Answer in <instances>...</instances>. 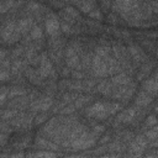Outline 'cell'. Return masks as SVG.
<instances>
[{
	"label": "cell",
	"instance_id": "obj_4",
	"mask_svg": "<svg viewBox=\"0 0 158 158\" xmlns=\"http://www.w3.org/2000/svg\"><path fill=\"white\" fill-rule=\"evenodd\" d=\"M64 58H65V63L69 68L72 69H77V70H81V60H80V56L78 53V49L75 48L74 44H70L65 48L64 52Z\"/></svg>",
	"mask_w": 158,
	"mask_h": 158
},
{
	"label": "cell",
	"instance_id": "obj_24",
	"mask_svg": "<svg viewBox=\"0 0 158 158\" xmlns=\"http://www.w3.org/2000/svg\"><path fill=\"white\" fill-rule=\"evenodd\" d=\"M26 91L23 88H19V86H14L10 91H9V99H14L16 96H21V95H25Z\"/></svg>",
	"mask_w": 158,
	"mask_h": 158
},
{
	"label": "cell",
	"instance_id": "obj_10",
	"mask_svg": "<svg viewBox=\"0 0 158 158\" xmlns=\"http://www.w3.org/2000/svg\"><path fill=\"white\" fill-rule=\"evenodd\" d=\"M128 53H130V56L132 57V59L136 62V63H144V62H147V56H146V53L143 52V49L141 48V47H138V46H136V44H130L128 46Z\"/></svg>",
	"mask_w": 158,
	"mask_h": 158
},
{
	"label": "cell",
	"instance_id": "obj_36",
	"mask_svg": "<svg viewBox=\"0 0 158 158\" xmlns=\"http://www.w3.org/2000/svg\"><path fill=\"white\" fill-rule=\"evenodd\" d=\"M9 91H10V89L7 90V88H5V86L1 89V104H4V102H5L6 96L9 98Z\"/></svg>",
	"mask_w": 158,
	"mask_h": 158
},
{
	"label": "cell",
	"instance_id": "obj_14",
	"mask_svg": "<svg viewBox=\"0 0 158 158\" xmlns=\"http://www.w3.org/2000/svg\"><path fill=\"white\" fill-rule=\"evenodd\" d=\"M111 81H112L114 85L120 86V85H127V84H130V83L132 81V79H131V77H130L127 73H125V72H120V73L112 75Z\"/></svg>",
	"mask_w": 158,
	"mask_h": 158
},
{
	"label": "cell",
	"instance_id": "obj_22",
	"mask_svg": "<svg viewBox=\"0 0 158 158\" xmlns=\"http://www.w3.org/2000/svg\"><path fill=\"white\" fill-rule=\"evenodd\" d=\"M25 65H26L25 62H22L21 59H15V60L12 62V65H11V72H12L14 74H17L21 69H26Z\"/></svg>",
	"mask_w": 158,
	"mask_h": 158
},
{
	"label": "cell",
	"instance_id": "obj_12",
	"mask_svg": "<svg viewBox=\"0 0 158 158\" xmlns=\"http://www.w3.org/2000/svg\"><path fill=\"white\" fill-rule=\"evenodd\" d=\"M136 115H137L136 109H135V107H130V109H126L125 111H122V112L116 117V121H117V122L128 123V122H132L133 118H136Z\"/></svg>",
	"mask_w": 158,
	"mask_h": 158
},
{
	"label": "cell",
	"instance_id": "obj_41",
	"mask_svg": "<svg viewBox=\"0 0 158 158\" xmlns=\"http://www.w3.org/2000/svg\"><path fill=\"white\" fill-rule=\"evenodd\" d=\"M104 131H105V127H104V126H101V125H100V126H95V127H94V132H95L96 135H101Z\"/></svg>",
	"mask_w": 158,
	"mask_h": 158
},
{
	"label": "cell",
	"instance_id": "obj_43",
	"mask_svg": "<svg viewBox=\"0 0 158 158\" xmlns=\"http://www.w3.org/2000/svg\"><path fill=\"white\" fill-rule=\"evenodd\" d=\"M109 139H110V136H109V135H105V136L102 137V139L99 141V143H100V144H104V143H106Z\"/></svg>",
	"mask_w": 158,
	"mask_h": 158
},
{
	"label": "cell",
	"instance_id": "obj_32",
	"mask_svg": "<svg viewBox=\"0 0 158 158\" xmlns=\"http://www.w3.org/2000/svg\"><path fill=\"white\" fill-rule=\"evenodd\" d=\"M89 16L93 17V19H96V20H99V21L102 20V14H101L98 9H94L93 11H90V12H89Z\"/></svg>",
	"mask_w": 158,
	"mask_h": 158
},
{
	"label": "cell",
	"instance_id": "obj_2",
	"mask_svg": "<svg viewBox=\"0 0 158 158\" xmlns=\"http://www.w3.org/2000/svg\"><path fill=\"white\" fill-rule=\"evenodd\" d=\"M96 138H98V135L94 131L88 132L85 130L78 138H75L70 143V147L73 149H88V148H91L96 143Z\"/></svg>",
	"mask_w": 158,
	"mask_h": 158
},
{
	"label": "cell",
	"instance_id": "obj_5",
	"mask_svg": "<svg viewBox=\"0 0 158 158\" xmlns=\"http://www.w3.org/2000/svg\"><path fill=\"white\" fill-rule=\"evenodd\" d=\"M91 67H93V73L95 77H99V78L109 77V69H107V64H106V60L104 57L95 54L93 57Z\"/></svg>",
	"mask_w": 158,
	"mask_h": 158
},
{
	"label": "cell",
	"instance_id": "obj_23",
	"mask_svg": "<svg viewBox=\"0 0 158 158\" xmlns=\"http://www.w3.org/2000/svg\"><path fill=\"white\" fill-rule=\"evenodd\" d=\"M42 30H41V27L40 26H37V25H33V27H32V30L30 31V38H32V40H40V38H42Z\"/></svg>",
	"mask_w": 158,
	"mask_h": 158
},
{
	"label": "cell",
	"instance_id": "obj_38",
	"mask_svg": "<svg viewBox=\"0 0 158 158\" xmlns=\"http://www.w3.org/2000/svg\"><path fill=\"white\" fill-rule=\"evenodd\" d=\"M27 9H28V10H31V11H36V10H38V9H40V5H38V4H36L35 1H30V2H28V5H27Z\"/></svg>",
	"mask_w": 158,
	"mask_h": 158
},
{
	"label": "cell",
	"instance_id": "obj_8",
	"mask_svg": "<svg viewBox=\"0 0 158 158\" xmlns=\"http://www.w3.org/2000/svg\"><path fill=\"white\" fill-rule=\"evenodd\" d=\"M53 105V99L52 96L49 95H46V96H42V98H37V99H33L31 101V110L32 111H47L52 107Z\"/></svg>",
	"mask_w": 158,
	"mask_h": 158
},
{
	"label": "cell",
	"instance_id": "obj_15",
	"mask_svg": "<svg viewBox=\"0 0 158 158\" xmlns=\"http://www.w3.org/2000/svg\"><path fill=\"white\" fill-rule=\"evenodd\" d=\"M115 86H116V85H114L111 80H110V81H109V80H102V81H100V83L98 84L96 89H98V91L101 93L102 95H105V96H111V94H112Z\"/></svg>",
	"mask_w": 158,
	"mask_h": 158
},
{
	"label": "cell",
	"instance_id": "obj_3",
	"mask_svg": "<svg viewBox=\"0 0 158 158\" xmlns=\"http://www.w3.org/2000/svg\"><path fill=\"white\" fill-rule=\"evenodd\" d=\"M1 36H2V42L7 43V44H12L15 42H17L21 37V33L17 30V23L9 21L2 26L1 30Z\"/></svg>",
	"mask_w": 158,
	"mask_h": 158
},
{
	"label": "cell",
	"instance_id": "obj_9",
	"mask_svg": "<svg viewBox=\"0 0 158 158\" xmlns=\"http://www.w3.org/2000/svg\"><path fill=\"white\" fill-rule=\"evenodd\" d=\"M38 72H40L42 78L54 75V69H53V65H52L51 60L47 57V53L41 54V62H40V65H38Z\"/></svg>",
	"mask_w": 158,
	"mask_h": 158
},
{
	"label": "cell",
	"instance_id": "obj_29",
	"mask_svg": "<svg viewBox=\"0 0 158 158\" xmlns=\"http://www.w3.org/2000/svg\"><path fill=\"white\" fill-rule=\"evenodd\" d=\"M158 123V118L154 115H149L144 121V127H152Z\"/></svg>",
	"mask_w": 158,
	"mask_h": 158
},
{
	"label": "cell",
	"instance_id": "obj_6",
	"mask_svg": "<svg viewBox=\"0 0 158 158\" xmlns=\"http://www.w3.org/2000/svg\"><path fill=\"white\" fill-rule=\"evenodd\" d=\"M147 148H148V139L146 138V136L138 135L137 137H135V139L130 144V154L131 156H142L144 149H147Z\"/></svg>",
	"mask_w": 158,
	"mask_h": 158
},
{
	"label": "cell",
	"instance_id": "obj_28",
	"mask_svg": "<svg viewBox=\"0 0 158 158\" xmlns=\"http://www.w3.org/2000/svg\"><path fill=\"white\" fill-rule=\"evenodd\" d=\"M64 12H65L67 15H69L72 19H74V20L79 19V12H78L74 7H72V6H67V7H64Z\"/></svg>",
	"mask_w": 158,
	"mask_h": 158
},
{
	"label": "cell",
	"instance_id": "obj_35",
	"mask_svg": "<svg viewBox=\"0 0 158 158\" xmlns=\"http://www.w3.org/2000/svg\"><path fill=\"white\" fill-rule=\"evenodd\" d=\"M23 52H25V48H23V47H17V48L14 49V52H12V57H14V58H17V57L21 56Z\"/></svg>",
	"mask_w": 158,
	"mask_h": 158
},
{
	"label": "cell",
	"instance_id": "obj_7",
	"mask_svg": "<svg viewBox=\"0 0 158 158\" xmlns=\"http://www.w3.org/2000/svg\"><path fill=\"white\" fill-rule=\"evenodd\" d=\"M44 27H46L47 33L51 37H58V35L60 33V23H59L58 17L54 14H48L46 16Z\"/></svg>",
	"mask_w": 158,
	"mask_h": 158
},
{
	"label": "cell",
	"instance_id": "obj_46",
	"mask_svg": "<svg viewBox=\"0 0 158 158\" xmlns=\"http://www.w3.org/2000/svg\"><path fill=\"white\" fill-rule=\"evenodd\" d=\"M70 1H72V2H74V4H78V2H80L81 0H70Z\"/></svg>",
	"mask_w": 158,
	"mask_h": 158
},
{
	"label": "cell",
	"instance_id": "obj_27",
	"mask_svg": "<svg viewBox=\"0 0 158 158\" xmlns=\"http://www.w3.org/2000/svg\"><path fill=\"white\" fill-rule=\"evenodd\" d=\"M17 114H19L17 110H10V109H6V110H4V112H2V120L6 121V120H9V118H12V117H15Z\"/></svg>",
	"mask_w": 158,
	"mask_h": 158
},
{
	"label": "cell",
	"instance_id": "obj_31",
	"mask_svg": "<svg viewBox=\"0 0 158 158\" xmlns=\"http://www.w3.org/2000/svg\"><path fill=\"white\" fill-rule=\"evenodd\" d=\"M75 109H77V107H75V105H68V104H67V105H65V106H64V107H63V109L59 111V114H60V115H68V114H73V112L75 111Z\"/></svg>",
	"mask_w": 158,
	"mask_h": 158
},
{
	"label": "cell",
	"instance_id": "obj_39",
	"mask_svg": "<svg viewBox=\"0 0 158 158\" xmlns=\"http://www.w3.org/2000/svg\"><path fill=\"white\" fill-rule=\"evenodd\" d=\"M149 4H151V6H152L153 12L158 15V0H151Z\"/></svg>",
	"mask_w": 158,
	"mask_h": 158
},
{
	"label": "cell",
	"instance_id": "obj_44",
	"mask_svg": "<svg viewBox=\"0 0 158 158\" xmlns=\"http://www.w3.org/2000/svg\"><path fill=\"white\" fill-rule=\"evenodd\" d=\"M73 77H74L75 79H78V78H79V79H83V78H84V75H83L81 73H79V72H73Z\"/></svg>",
	"mask_w": 158,
	"mask_h": 158
},
{
	"label": "cell",
	"instance_id": "obj_21",
	"mask_svg": "<svg viewBox=\"0 0 158 158\" xmlns=\"http://www.w3.org/2000/svg\"><path fill=\"white\" fill-rule=\"evenodd\" d=\"M144 136L148 139V142L149 141L158 139V125H154V126H152V128H149L148 131H146Z\"/></svg>",
	"mask_w": 158,
	"mask_h": 158
},
{
	"label": "cell",
	"instance_id": "obj_42",
	"mask_svg": "<svg viewBox=\"0 0 158 158\" xmlns=\"http://www.w3.org/2000/svg\"><path fill=\"white\" fill-rule=\"evenodd\" d=\"M100 1H101L102 7H104V11H107L110 7V0H100Z\"/></svg>",
	"mask_w": 158,
	"mask_h": 158
},
{
	"label": "cell",
	"instance_id": "obj_17",
	"mask_svg": "<svg viewBox=\"0 0 158 158\" xmlns=\"http://www.w3.org/2000/svg\"><path fill=\"white\" fill-rule=\"evenodd\" d=\"M35 146L37 148H41V149H49V151H56L58 149V146L56 142H51L46 138H36V142H35Z\"/></svg>",
	"mask_w": 158,
	"mask_h": 158
},
{
	"label": "cell",
	"instance_id": "obj_1",
	"mask_svg": "<svg viewBox=\"0 0 158 158\" xmlns=\"http://www.w3.org/2000/svg\"><path fill=\"white\" fill-rule=\"evenodd\" d=\"M121 110V105L118 102H95L86 111V116L88 117H93L95 120H105L106 117L115 115L116 112H118Z\"/></svg>",
	"mask_w": 158,
	"mask_h": 158
},
{
	"label": "cell",
	"instance_id": "obj_26",
	"mask_svg": "<svg viewBox=\"0 0 158 158\" xmlns=\"http://www.w3.org/2000/svg\"><path fill=\"white\" fill-rule=\"evenodd\" d=\"M15 5V0H2L1 1V12L5 14L7 10H10Z\"/></svg>",
	"mask_w": 158,
	"mask_h": 158
},
{
	"label": "cell",
	"instance_id": "obj_33",
	"mask_svg": "<svg viewBox=\"0 0 158 158\" xmlns=\"http://www.w3.org/2000/svg\"><path fill=\"white\" fill-rule=\"evenodd\" d=\"M46 118H47V114H46V111H43L42 114H38V115L36 116L35 123H36V125H40V123H42L43 121H46Z\"/></svg>",
	"mask_w": 158,
	"mask_h": 158
},
{
	"label": "cell",
	"instance_id": "obj_30",
	"mask_svg": "<svg viewBox=\"0 0 158 158\" xmlns=\"http://www.w3.org/2000/svg\"><path fill=\"white\" fill-rule=\"evenodd\" d=\"M30 156H36V157H56V156H58V153L51 152L48 149V151H40V152H36V153L30 154Z\"/></svg>",
	"mask_w": 158,
	"mask_h": 158
},
{
	"label": "cell",
	"instance_id": "obj_20",
	"mask_svg": "<svg viewBox=\"0 0 158 158\" xmlns=\"http://www.w3.org/2000/svg\"><path fill=\"white\" fill-rule=\"evenodd\" d=\"M153 67H154V63L153 62H144V64L141 68V72L138 73V80H142L143 78H146Z\"/></svg>",
	"mask_w": 158,
	"mask_h": 158
},
{
	"label": "cell",
	"instance_id": "obj_37",
	"mask_svg": "<svg viewBox=\"0 0 158 158\" xmlns=\"http://www.w3.org/2000/svg\"><path fill=\"white\" fill-rule=\"evenodd\" d=\"M1 80L2 81H6L7 80V78L10 79V70H7V69H1Z\"/></svg>",
	"mask_w": 158,
	"mask_h": 158
},
{
	"label": "cell",
	"instance_id": "obj_16",
	"mask_svg": "<svg viewBox=\"0 0 158 158\" xmlns=\"http://www.w3.org/2000/svg\"><path fill=\"white\" fill-rule=\"evenodd\" d=\"M143 90H146L148 94H151L152 96L153 95H157L158 94V80L154 79V78H151V79H146L143 81Z\"/></svg>",
	"mask_w": 158,
	"mask_h": 158
},
{
	"label": "cell",
	"instance_id": "obj_45",
	"mask_svg": "<svg viewBox=\"0 0 158 158\" xmlns=\"http://www.w3.org/2000/svg\"><path fill=\"white\" fill-rule=\"evenodd\" d=\"M153 78H154V79H157V80H158V69H157V72H156V73H154V74H153Z\"/></svg>",
	"mask_w": 158,
	"mask_h": 158
},
{
	"label": "cell",
	"instance_id": "obj_25",
	"mask_svg": "<svg viewBox=\"0 0 158 158\" xmlns=\"http://www.w3.org/2000/svg\"><path fill=\"white\" fill-rule=\"evenodd\" d=\"M90 101V96H88V95H84V96H79L77 100H75V102H74V105H75V107H83L85 104H88Z\"/></svg>",
	"mask_w": 158,
	"mask_h": 158
},
{
	"label": "cell",
	"instance_id": "obj_11",
	"mask_svg": "<svg viewBox=\"0 0 158 158\" xmlns=\"http://www.w3.org/2000/svg\"><path fill=\"white\" fill-rule=\"evenodd\" d=\"M16 23H17L19 32L21 35H27L33 27V19L32 17H23V19L19 20Z\"/></svg>",
	"mask_w": 158,
	"mask_h": 158
},
{
	"label": "cell",
	"instance_id": "obj_13",
	"mask_svg": "<svg viewBox=\"0 0 158 158\" xmlns=\"http://www.w3.org/2000/svg\"><path fill=\"white\" fill-rule=\"evenodd\" d=\"M152 95L148 94L146 90H142L138 93V95L136 96V100H135V104L138 106V107H146L148 106L151 102H152Z\"/></svg>",
	"mask_w": 158,
	"mask_h": 158
},
{
	"label": "cell",
	"instance_id": "obj_40",
	"mask_svg": "<svg viewBox=\"0 0 158 158\" xmlns=\"http://www.w3.org/2000/svg\"><path fill=\"white\" fill-rule=\"evenodd\" d=\"M117 20H118V17L116 16V14L114 12V14H110L109 16H107V21L110 22V23H116L117 22Z\"/></svg>",
	"mask_w": 158,
	"mask_h": 158
},
{
	"label": "cell",
	"instance_id": "obj_18",
	"mask_svg": "<svg viewBox=\"0 0 158 158\" xmlns=\"http://www.w3.org/2000/svg\"><path fill=\"white\" fill-rule=\"evenodd\" d=\"M25 74H26V77L28 78V80L31 81V83H33V84H41V79H43L42 77H41V74H40V72H38V69L37 70H35V69H32V68H26L25 69Z\"/></svg>",
	"mask_w": 158,
	"mask_h": 158
},
{
	"label": "cell",
	"instance_id": "obj_34",
	"mask_svg": "<svg viewBox=\"0 0 158 158\" xmlns=\"http://www.w3.org/2000/svg\"><path fill=\"white\" fill-rule=\"evenodd\" d=\"M60 30H62L63 32H65V33H72V32H73L70 25L67 23V22H62V23H60Z\"/></svg>",
	"mask_w": 158,
	"mask_h": 158
},
{
	"label": "cell",
	"instance_id": "obj_19",
	"mask_svg": "<svg viewBox=\"0 0 158 158\" xmlns=\"http://www.w3.org/2000/svg\"><path fill=\"white\" fill-rule=\"evenodd\" d=\"M77 5H78V7L81 12L89 14L90 11H93L96 7V0H81Z\"/></svg>",
	"mask_w": 158,
	"mask_h": 158
}]
</instances>
